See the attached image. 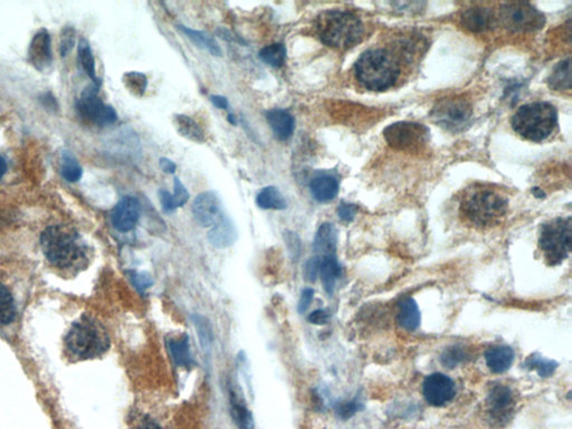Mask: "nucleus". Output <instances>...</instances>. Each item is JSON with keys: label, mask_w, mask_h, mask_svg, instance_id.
<instances>
[{"label": "nucleus", "mask_w": 572, "mask_h": 429, "mask_svg": "<svg viewBox=\"0 0 572 429\" xmlns=\"http://www.w3.org/2000/svg\"><path fill=\"white\" fill-rule=\"evenodd\" d=\"M527 367L537 371L542 378H548L554 374L556 369V362L549 360L547 358L539 355H533L527 359Z\"/></svg>", "instance_id": "e433bc0d"}, {"label": "nucleus", "mask_w": 572, "mask_h": 429, "mask_svg": "<svg viewBox=\"0 0 572 429\" xmlns=\"http://www.w3.org/2000/svg\"><path fill=\"white\" fill-rule=\"evenodd\" d=\"M139 429H162L159 425L156 424V421H147Z\"/></svg>", "instance_id": "603ef678"}, {"label": "nucleus", "mask_w": 572, "mask_h": 429, "mask_svg": "<svg viewBox=\"0 0 572 429\" xmlns=\"http://www.w3.org/2000/svg\"><path fill=\"white\" fill-rule=\"evenodd\" d=\"M28 61L38 71H46L53 62L51 36L47 30H40L35 34L28 47Z\"/></svg>", "instance_id": "2eb2a0df"}, {"label": "nucleus", "mask_w": 572, "mask_h": 429, "mask_svg": "<svg viewBox=\"0 0 572 429\" xmlns=\"http://www.w3.org/2000/svg\"><path fill=\"white\" fill-rule=\"evenodd\" d=\"M6 171H7V164L3 156H0V179L5 176Z\"/></svg>", "instance_id": "864d4df0"}, {"label": "nucleus", "mask_w": 572, "mask_h": 429, "mask_svg": "<svg viewBox=\"0 0 572 429\" xmlns=\"http://www.w3.org/2000/svg\"><path fill=\"white\" fill-rule=\"evenodd\" d=\"M167 345L170 355L178 367L191 368L194 366V360L191 357L189 339L187 336H183L179 339L168 340Z\"/></svg>", "instance_id": "bb28decb"}, {"label": "nucleus", "mask_w": 572, "mask_h": 429, "mask_svg": "<svg viewBox=\"0 0 572 429\" xmlns=\"http://www.w3.org/2000/svg\"><path fill=\"white\" fill-rule=\"evenodd\" d=\"M398 324L407 331H415L421 324V311L413 299L408 297L400 302L397 316Z\"/></svg>", "instance_id": "393cba45"}, {"label": "nucleus", "mask_w": 572, "mask_h": 429, "mask_svg": "<svg viewBox=\"0 0 572 429\" xmlns=\"http://www.w3.org/2000/svg\"><path fill=\"white\" fill-rule=\"evenodd\" d=\"M284 239H285L287 248L291 252L292 257L297 258L299 253H301V243H299V239L297 237V234L293 233V231H285Z\"/></svg>", "instance_id": "37998d69"}, {"label": "nucleus", "mask_w": 572, "mask_h": 429, "mask_svg": "<svg viewBox=\"0 0 572 429\" xmlns=\"http://www.w3.org/2000/svg\"><path fill=\"white\" fill-rule=\"evenodd\" d=\"M384 137L394 149L401 151L419 152L428 143L429 130L419 123L397 122L384 129Z\"/></svg>", "instance_id": "1a4fd4ad"}, {"label": "nucleus", "mask_w": 572, "mask_h": 429, "mask_svg": "<svg viewBox=\"0 0 572 429\" xmlns=\"http://www.w3.org/2000/svg\"><path fill=\"white\" fill-rule=\"evenodd\" d=\"M423 394L429 405L440 407L450 403L455 397V384L446 374L435 372L425 379Z\"/></svg>", "instance_id": "f8f14e48"}, {"label": "nucleus", "mask_w": 572, "mask_h": 429, "mask_svg": "<svg viewBox=\"0 0 572 429\" xmlns=\"http://www.w3.org/2000/svg\"><path fill=\"white\" fill-rule=\"evenodd\" d=\"M337 229L332 224L324 223L316 231V239L313 243V248L319 256H330L334 255L337 249Z\"/></svg>", "instance_id": "5701e85b"}, {"label": "nucleus", "mask_w": 572, "mask_h": 429, "mask_svg": "<svg viewBox=\"0 0 572 429\" xmlns=\"http://www.w3.org/2000/svg\"><path fill=\"white\" fill-rule=\"evenodd\" d=\"M159 199L164 212H171L176 210L173 204V198H171V194H170L169 191L160 190Z\"/></svg>", "instance_id": "09e8293b"}, {"label": "nucleus", "mask_w": 572, "mask_h": 429, "mask_svg": "<svg viewBox=\"0 0 572 429\" xmlns=\"http://www.w3.org/2000/svg\"><path fill=\"white\" fill-rule=\"evenodd\" d=\"M488 401L493 418L498 421L509 418L514 406L513 394L509 387L503 384H496L491 390Z\"/></svg>", "instance_id": "dca6fc26"}, {"label": "nucleus", "mask_w": 572, "mask_h": 429, "mask_svg": "<svg viewBox=\"0 0 572 429\" xmlns=\"http://www.w3.org/2000/svg\"><path fill=\"white\" fill-rule=\"evenodd\" d=\"M359 411V403L357 401H347L340 404L337 407V413L341 418L348 419L353 416Z\"/></svg>", "instance_id": "c03bdc74"}, {"label": "nucleus", "mask_w": 572, "mask_h": 429, "mask_svg": "<svg viewBox=\"0 0 572 429\" xmlns=\"http://www.w3.org/2000/svg\"><path fill=\"white\" fill-rule=\"evenodd\" d=\"M462 25L471 33H483L491 30L494 23L492 11L481 6L465 9L461 16Z\"/></svg>", "instance_id": "f3484780"}, {"label": "nucleus", "mask_w": 572, "mask_h": 429, "mask_svg": "<svg viewBox=\"0 0 572 429\" xmlns=\"http://www.w3.org/2000/svg\"><path fill=\"white\" fill-rule=\"evenodd\" d=\"M558 123V113L552 104L547 102H532L520 106L512 118L513 130L533 142H540L549 138Z\"/></svg>", "instance_id": "423d86ee"}, {"label": "nucleus", "mask_w": 572, "mask_h": 429, "mask_svg": "<svg viewBox=\"0 0 572 429\" xmlns=\"http://www.w3.org/2000/svg\"><path fill=\"white\" fill-rule=\"evenodd\" d=\"M310 190L312 196L318 202H331L339 193V183L334 176L322 173L311 181Z\"/></svg>", "instance_id": "aec40b11"}, {"label": "nucleus", "mask_w": 572, "mask_h": 429, "mask_svg": "<svg viewBox=\"0 0 572 429\" xmlns=\"http://www.w3.org/2000/svg\"><path fill=\"white\" fill-rule=\"evenodd\" d=\"M40 245L48 262L62 270L80 268L86 260V247L73 228L53 225L40 236Z\"/></svg>", "instance_id": "f03ea898"}, {"label": "nucleus", "mask_w": 572, "mask_h": 429, "mask_svg": "<svg viewBox=\"0 0 572 429\" xmlns=\"http://www.w3.org/2000/svg\"><path fill=\"white\" fill-rule=\"evenodd\" d=\"M473 109L467 98L454 96L442 98L433 108V121L446 130L459 131L469 123Z\"/></svg>", "instance_id": "9d476101"}, {"label": "nucleus", "mask_w": 572, "mask_h": 429, "mask_svg": "<svg viewBox=\"0 0 572 429\" xmlns=\"http://www.w3.org/2000/svg\"><path fill=\"white\" fill-rule=\"evenodd\" d=\"M123 84L133 96L141 98L148 86L147 76L139 72H127L123 75Z\"/></svg>", "instance_id": "c9c22d12"}, {"label": "nucleus", "mask_w": 572, "mask_h": 429, "mask_svg": "<svg viewBox=\"0 0 572 429\" xmlns=\"http://www.w3.org/2000/svg\"><path fill=\"white\" fill-rule=\"evenodd\" d=\"M173 125H175L177 132L183 138L197 143H202L206 141V135L202 127L188 115L177 114L173 119Z\"/></svg>", "instance_id": "a878e982"}, {"label": "nucleus", "mask_w": 572, "mask_h": 429, "mask_svg": "<svg viewBox=\"0 0 572 429\" xmlns=\"http://www.w3.org/2000/svg\"><path fill=\"white\" fill-rule=\"evenodd\" d=\"M500 18L504 27L517 33L534 32L546 24L544 15L525 1L503 4L500 6Z\"/></svg>", "instance_id": "6e6552de"}, {"label": "nucleus", "mask_w": 572, "mask_h": 429, "mask_svg": "<svg viewBox=\"0 0 572 429\" xmlns=\"http://www.w3.org/2000/svg\"><path fill=\"white\" fill-rule=\"evenodd\" d=\"M508 207V199L498 189L492 185H475L462 197L461 214L476 227H491L505 217Z\"/></svg>", "instance_id": "f257e3e1"}, {"label": "nucleus", "mask_w": 572, "mask_h": 429, "mask_svg": "<svg viewBox=\"0 0 572 429\" xmlns=\"http://www.w3.org/2000/svg\"><path fill=\"white\" fill-rule=\"evenodd\" d=\"M98 88L100 86L93 84L83 91L76 103L77 111L83 118L96 125H113L118 120L117 112L98 98Z\"/></svg>", "instance_id": "9b49d317"}, {"label": "nucleus", "mask_w": 572, "mask_h": 429, "mask_svg": "<svg viewBox=\"0 0 572 429\" xmlns=\"http://www.w3.org/2000/svg\"><path fill=\"white\" fill-rule=\"evenodd\" d=\"M266 119L278 140H287L293 135L294 119L289 112L281 109L270 110L266 113Z\"/></svg>", "instance_id": "412c9836"}, {"label": "nucleus", "mask_w": 572, "mask_h": 429, "mask_svg": "<svg viewBox=\"0 0 572 429\" xmlns=\"http://www.w3.org/2000/svg\"><path fill=\"white\" fill-rule=\"evenodd\" d=\"M465 359V353L459 347L450 348L442 355V363L448 368H454Z\"/></svg>", "instance_id": "4c0bfd02"}, {"label": "nucleus", "mask_w": 572, "mask_h": 429, "mask_svg": "<svg viewBox=\"0 0 572 429\" xmlns=\"http://www.w3.org/2000/svg\"><path fill=\"white\" fill-rule=\"evenodd\" d=\"M210 101H212V104H214L216 108H218V109L225 110L228 108V101L225 96H210Z\"/></svg>", "instance_id": "3c124183"}, {"label": "nucleus", "mask_w": 572, "mask_h": 429, "mask_svg": "<svg viewBox=\"0 0 572 429\" xmlns=\"http://www.w3.org/2000/svg\"><path fill=\"white\" fill-rule=\"evenodd\" d=\"M159 164L162 171L166 173H169V175H173V173H175L176 169H177V166H176L175 162L171 161L170 159H167V158H161V159H160Z\"/></svg>", "instance_id": "8fccbe9b"}, {"label": "nucleus", "mask_w": 572, "mask_h": 429, "mask_svg": "<svg viewBox=\"0 0 572 429\" xmlns=\"http://www.w3.org/2000/svg\"><path fill=\"white\" fill-rule=\"evenodd\" d=\"M548 84L552 90L569 91L571 88V61L570 59L559 62L549 76Z\"/></svg>", "instance_id": "cd10ccee"}, {"label": "nucleus", "mask_w": 572, "mask_h": 429, "mask_svg": "<svg viewBox=\"0 0 572 429\" xmlns=\"http://www.w3.org/2000/svg\"><path fill=\"white\" fill-rule=\"evenodd\" d=\"M229 405H231V415L237 428L253 429L254 421H253L252 413L247 408L241 392L236 390V388L233 387L231 384L229 386Z\"/></svg>", "instance_id": "6ab92c4d"}, {"label": "nucleus", "mask_w": 572, "mask_h": 429, "mask_svg": "<svg viewBox=\"0 0 572 429\" xmlns=\"http://www.w3.org/2000/svg\"><path fill=\"white\" fill-rule=\"evenodd\" d=\"M316 33L326 46L348 50L362 40V21L351 11H324L316 19Z\"/></svg>", "instance_id": "7ed1b4c3"}, {"label": "nucleus", "mask_w": 572, "mask_h": 429, "mask_svg": "<svg viewBox=\"0 0 572 429\" xmlns=\"http://www.w3.org/2000/svg\"><path fill=\"white\" fill-rule=\"evenodd\" d=\"M321 256L312 257L305 263L304 278L307 281L316 282L320 273Z\"/></svg>", "instance_id": "a19ab883"}, {"label": "nucleus", "mask_w": 572, "mask_h": 429, "mask_svg": "<svg viewBox=\"0 0 572 429\" xmlns=\"http://www.w3.org/2000/svg\"><path fill=\"white\" fill-rule=\"evenodd\" d=\"M208 241L214 248H227L237 241V229L235 224L224 216L216 225L212 226L208 233Z\"/></svg>", "instance_id": "a211bd4d"}, {"label": "nucleus", "mask_w": 572, "mask_h": 429, "mask_svg": "<svg viewBox=\"0 0 572 429\" xmlns=\"http://www.w3.org/2000/svg\"><path fill=\"white\" fill-rule=\"evenodd\" d=\"M193 214L200 226L212 227L216 225L224 217L219 197L212 191L198 195L193 205Z\"/></svg>", "instance_id": "ddd939ff"}, {"label": "nucleus", "mask_w": 572, "mask_h": 429, "mask_svg": "<svg viewBox=\"0 0 572 429\" xmlns=\"http://www.w3.org/2000/svg\"><path fill=\"white\" fill-rule=\"evenodd\" d=\"M178 28L181 30L183 34H185L191 42L196 44L198 47L204 48L207 52H210L212 55L222 56L223 52L222 48L218 45L217 40H214L210 34L200 30H191L188 27L178 26Z\"/></svg>", "instance_id": "c756f323"}, {"label": "nucleus", "mask_w": 572, "mask_h": 429, "mask_svg": "<svg viewBox=\"0 0 572 429\" xmlns=\"http://www.w3.org/2000/svg\"><path fill=\"white\" fill-rule=\"evenodd\" d=\"M313 297H314V291L312 289L307 287V289L303 290L301 297H299V307H297L299 313L307 312L312 302Z\"/></svg>", "instance_id": "49530a36"}, {"label": "nucleus", "mask_w": 572, "mask_h": 429, "mask_svg": "<svg viewBox=\"0 0 572 429\" xmlns=\"http://www.w3.org/2000/svg\"><path fill=\"white\" fill-rule=\"evenodd\" d=\"M105 328L91 316H83L76 321L65 338V349L76 360H88L100 357L109 348Z\"/></svg>", "instance_id": "39448f33"}, {"label": "nucleus", "mask_w": 572, "mask_h": 429, "mask_svg": "<svg viewBox=\"0 0 572 429\" xmlns=\"http://www.w3.org/2000/svg\"><path fill=\"white\" fill-rule=\"evenodd\" d=\"M75 32L71 27H67L62 33L61 38V55L65 56L74 45Z\"/></svg>", "instance_id": "79ce46f5"}, {"label": "nucleus", "mask_w": 572, "mask_h": 429, "mask_svg": "<svg viewBox=\"0 0 572 429\" xmlns=\"http://www.w3.org/2000/svg\"><path fill=\"white\" fill-rule=\"evenodd\" d=\"M256 204L262 210H283L287 207L285 197L273 185H268L258 193Z\"/></svg>", "instance_id": "c85d7f7f"}, {"label": "nucleus", "mask_w": 572, "mask_h": 429, "mask_svg": "<svg viewBox=\"0 0 572 429\" xmlns=\"http://www.w3.org/2000/svg\"><path fill=\"white\" fill-rule=\"evenodd\" d=\"M514 357L515 355L513 349L505 345L488 348L485 353L486 365L494 374H503L506 370H509L513 363Z\"/></svg>", "instance_id": "4be33fe9"}, {"label": "nucleus", "mask_w": 572, "mask_h": 429, "mask_svg": "<svg viewBox=\"0 0 572 429\" xmlns=\"http://www.w3.org/2000/svg\"><path fill=\"white\" fill-rule=\"evenodd\" d=\"M131 281H132L135 289L138 290L141 293L148 290L149 287H151L152 284H154V278L146 272H135L131 275Z\"/></svg>", "instance_id": "ea45409f"}, {"label": "nucleus", "mask_w": 572, "mask_h": 429, "mask_svg": "<svg viewBox=\"0 0 572 429\" xmlns=\"http://www.w3.org/2000/svg\"><path fill=\"white\" fill-rule=\"evenodd\" d=\"M571 218H556L543 225L539 245L550 265H559L571 252Z\"/></svg>", "instance_id": "0eeeda50"}, {"label": "nucleus", "mask_w": 572, "mask_h": 429, "mask_svg": "<svg viewBox=\"0 0 572 429\" xmlns=\"http://www.w3.org/2000/svg\"><path fill=\"white\" fill-rule=\"evenodd\" d=\"M141 205L135 197H125L112 210L111 220L118 231H130L140 219Z\"/></svg>", "instance_id": "4468645a"}, {"label": "nucleus", "mask_w": 572, "mask_h": 429, "mask_svg": "<svg viewBox=\"0 0 572 429\" xmlns=\"http://www.w3.org/2000/svg\"><path fill=\"white\" fill-rule=\"evenodd\" d=\"M321 281L324 284V290L328 294L333 293L336 284L341 276V266L334 255L330 256H321L320 273Z\"/></svg>", "instance_id": "b1692460"}, {"label": "nucleus", "mask_w": 572, "mask_h": 429, "mask_svg": "<svg viewBox=\"0 0 572 429\" xmlns=\"http://www.w3.org/2000/svg\"><path fill=\"white\" fill-rule=\"evenodd\" d=\"M193 321H194L195 328H196L197 334H198L200 345H202L204 353L207 355H210V353H212V340H214L210 321L207 320L205 316H199V314L193 316Z\"/></svg>", "instance_id": "473e14b6"}, {"label": "nucleus", "mask_w": 572, "mask_h": 429, "mask_svg": "<svg viewBox=\"0 0 572 429\" xmlns=\"http://www.w3.org/2000/svg\"><path fill=\"white\" fill-rule=\"evenodd\" d=\"M355 73L363 88L380 92L395 84L400 75V67L387 52L372 48L358 59Z\"/></svg>", "instance_id": "20e7f679"}, {"label": "nucleus", "mask_w": 572, "mask_h": 429, "mask_svg": "<svg viewBox=\"0 0 572 429\" xmlns=\"http://www.w3.org/2000/svg\"><path fill=\"white\" fill-rule=\"evenodd\" d=\"M228 121H229V122H231V125H235L236 121L233 114H229V115H228Z\"/></svg>", "instance_id": "6e6d98bb"}, {"label": "nucleus", "mask_w": 572, "mask_h": 429, "mask_svg": "<svg viewBox=\"0 0 572 429\" xmlns=\"http://www.w3.org/2000/svg\"><path fill=\"white\" fill-rule=\"evenodd\" d=\"M357 210V207L355 205L341 204L338 208V214H339L340 219L350 223L355 218Z\"/></svg>", "instance_id": "a18cd8bd"}, {"label": "nucleus", "mask_w": 572, "mask_h": 429, "mask_svg": "<svg viewBox=\"0 0 572 429\" xmlns=\"http://www.w3.org/2000/svg\"><path fill=\"white\" fill-rule=\"evenodd\" d=\"M77 53H79L77 54L79 62H80L81 65H82V69H84L85 73H86L91 80L93 81V84L96 85V86H100V85H101V81L98 80V76H96V59H94V56H93L90 42L85 40V38H82L80 42H79Z\"/></svg>", "instance_id": "7c9ffc66"}, {"label": "nucleus", "mask_w": 572, "mask_h": 429, "mask_svg": "<svg viewBox=\"0 0 572 429\" xmlns=\"http://www.w3.org/2000/svg\"><path fill=\"white\" fill-rule=\"evenodd\" d=\"M328 319H330V316L326 311L316 310L309 316V322L316 324V326H322V324H328Z\"/></svg>", "instance_id": "de8ad7c7"}, {"label": "nucleus", "mask_w": 572, "mask_h": 429, "mask_svg": "<svg viewBox=\"0 0 572 429\" xmlns=\"http://www.w3.org/2000/svg\"><path fill=\"white\" fill-rule=\"evenodd\" d=\"M173 188H175V193H173V195H171V198H173V207H175V210H177V208L183 207L185 202H188L189 193L188 190L185 189V185L179 181V178H175V181H173Z\"/></svg>", "instance_id": "58836bf2"}, {"label": "nucleus", "mask_w": 572, "mask_h": 429, "mask_svg": "<svg viewBox=\"0 0 572 429\" xmlns=\"http://www.w3.org/2000/svg\"><path fill=\"white\" fill-rule=\"evenodd\" d=\"M15 316H16V307L13 295L0 282V324L6 326L11 324Z\"/></svg>", "instance_id": "2f4dec72"}, {"label": "nucleus", "mask_w": 572, "mask_h": 429, "mask_svg": "<svg viewBox=\"0 0 572 429\" xmlns=\"http://www.w3.org/2000/svg\"><path fill=\"white\" fill-rule=\"evenodd\" d=\"M61 171L65 181L69 183H76L82 177V168L80 164L69 151L62 152Z\"/></svg>", "instance_id": "f704fd0d"}, {"label": "nucleus", "mask_w": 572, "mask_h": 429, "mask_svg": "<svg viewBox=\"0 0 572 429\" xmlns=\"http://www.w3.org/2000/svg\"><path fill=\"white\" fill-rule=\"evenodd\" d=\"M533 194H534L535 196L544 197V194H543L542 191L539 188L533 189Z\"/></svg>", "instance_id": "5fc2aeb1"}, {"label": "nucleus", "mask_w": 572, "mask_h": 429, "mask_svg": "<svg viewBox=\"0 0 572 429\" xmlns=\"http://www.w3.org/2000/svg\"><path fill=\"white\" fill-rule=\"evenodd\" d=\"M286 48L283 44L276 42L262 48L260 52V59L264 63L272 67H281L285 62Z\"/></svg>", "instance_id": "72a5a7b5"}]
</instances>
